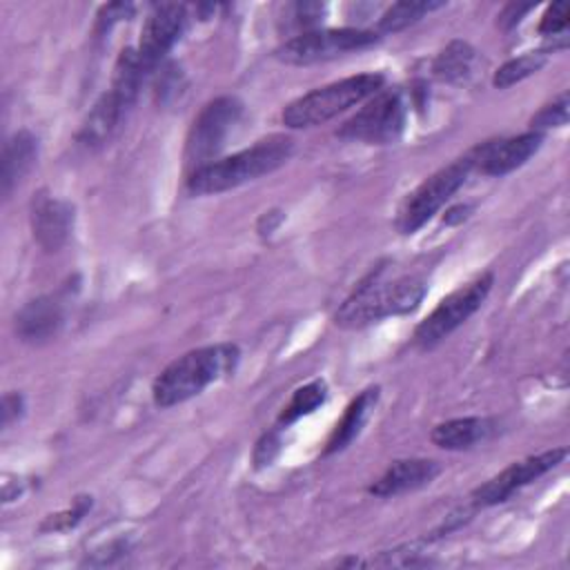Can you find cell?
<instances>
[{"instance_id":"cell-3","label":"cell","mask_w":570,"mask_h":570,"mask_svg":"<svg viewBox=\"0 0 570 570\" xmlns=\"http://www.w3.org/2000/svg\"><path fill=\"white\" fill-rule=\"evenodd\" d=\"M238 347L232 343L191 350L171 361L154 381L151 396L158 407H171L200 394L209 383L234 372Z\"/></svg>"},{"instance_id":"cell-19","label":"cell","mask_w":570,"mask_h":570,"mask_svg":"<svg viewBox=\"0 0 570 570\" xmlns=\"http://www.w3.org/2000/svg\"><path fill=\"white\" fill-rule=\"evenodd\" d=\"M376 401H379V387H367L356 399L350 401L341 421L334 425V430H332V434L325 443V454L341 452L343 448H347L358 436V432L363 430V425H365L370 412L374 410Z\"/></svg>"},{"instance_id":"cell-5","label":"cell","mask_w":570,"mask_h":570,"mask_svg":"<svg viewBox=\"0 0 570 570\" xmlns=\"http://www.w3.org/2000/svg\"><path fill=\"white\" fill-rule=\"evenodd\" d=\"M243 118V102L234 96H220L207 102L194 118L185 145V165L196 171L220 154L234 127Z\"/></svg>"},{"instance_id":"cell-26","label":"cell","mask_w":570,"mask_h":570,"mask_svg":"<svg viewBox=\"0 0 570 570\" xmlns=\"http://www.w3.org/2000/svg\"><path fill=\"white\" fill-rule=\"evenodd\" d=\"M568 27V4L566 2H554L548 7L539 22V33L543 36H557L563 33Z\"/></svg>"},{"instance_id":"cell-13","label":"cell","mask_w":570,"mask_h":570,"mask_svg":"<svg viewBox=\"0 0 570 570\" xmlns=\"http://www.w3.org/2000/svg\"><path fill=\"white\" fill-rule=\"evenodd\" d=\"M73 227V207L67 200L38 191L31 200V232L45 252H58Z\"/></svg>"},{"instance_id":"cell-31","label":"cell","mask_w":570,"mask_h":570,"mask_svg":"<svg viewBox=\"0 0 570 570\" xmlns=\"http://www.w3.org/2000/svg\"><path fill=\"white\" fill-rule=\"evenodd\" d=\"M532 9V4H517V2H512V4H508L501 13H499V24L503 27V29H510V27H514L519 20H521V16L523 13H528Z\"/></svg>"},{"instance_id":"cell-11","label":"cell","mask_w":570,"mask_h":570,"mask_svg":"<svg viewBox=\"0 0 570 570\" xmlns=\"http://www.w3.org/2000/svg\"><path fill=\"white\" fill-rule=\"evenodd\" d=\"M185 20L187 11L183 4L176 2H163L149 11L140 31V42L136 47L138 60L147 73H151L169 53V49L178 42L185 29Z\"/></svg>"},{"instance_id":"cell-4","label":"cell","mask_w":570,"mask_h":570,"mask_svg":"<svg viewBox=\"0 0 570 570\" xmlns=\"http://www.w3.org/2000/svg\"><path fill=\"white\" fill-rule=\"evenodd\" d=\"M385 76L383 73H358L325 87H318L296 100H292L283 109V125L292 129L314 127L332 120L334 116L343 114L345 109L372 98L376 91L383 89Z\"/></svg>"},{"instance_id":"cell-24","label":"cell","mask_w":570,"mask_h":570,"mask_svg":"<svg viewBox=\"0 0 570 570\" xmlns=\"http://www.w3.org/2000/svg\"><path fill=\"white\" fill-rule=\"evenodd\" d=\"M568 107H570V98L568 91L559 94L552 102L543 105L532 118H530V127L532 131H541L548 127H563L568 125Z\"/></svg>"},{"instance_id":"cell-2","label":"cell","mask_w":570,"mask_h":570,"mask_svg":"<svg viewBox=\"0 0 570 570\" xmlns=\"http://www.w3.org/2000/svg\"><path fill=\"white\" fill-rule=\"evenodd\" d=\"M292 149L294 145L287 136L263 138L243 151L227 158H216L209 165L191 171L187 178V189L194 196H209L240 187L285 165Z\"/></svg>"},{"instance_id":"cell-8","label":"cell","mask_w":570,"mask_h":570,"mask_svg":"<svg viewBox=\"0 0 570 570\" xmlns=\"http://www.w3.org/2000/svg\"><path fill=\"white\" fill-rule=\"evenodd\" d=\"M379 40L376 31L341 27V29H314L301 31L294 38L285 40L276 49V58L285 65H314L343 56L354 49H365Z\"/></svg>"},{"instance_id":"cell-27","label":"cell","mask_w":570,"mask_h":570,"mask_svg":"<svg viewBox=\"0 0 570 570\" xmlns=\"http://www.w3.org/2000/svg\"><path fill=\"white\" fill-rule=\"evenodd\" d=\"M134 13V4L131 2H111L105 4L98 13V22H96V31H107L111 24H116L118 20H127Z\"/></svg>"},{"instance_id":"cell-15","label":"cell","mask_w":570,"mask_h":570,"mask_svg":"<svg viewBox=\"0 0 570 570\" xmlns=\"http://www.w3.org/2000/svg\"><path fill=\"white\" fill-rule=\"evenodd\" d=\"M439 472L441 465L434 459H399L370 485V494L387 499L403 492H412L432 483L439 476Z\"/></svg>"},{"instance_id":"cell-6","label":"cell","mask_w":570,"mask_h":570,"mask_svg":"<svg viewBox=\"0 0 570 570\" xmlns=\"http://www.w3.org/2000/svg\"><path fill=\"white\" fill-rule=\"evenodd\" d=\"M472 169V160L465 154L463 158L450 163L448 167L439 169L428 180H423L403 200L396 216V229L401 234H414L419 227H423L454 196V191L463 187Z\"/></svg>"},{"instance_id":"cell-20","label":"cell","mask_w":570,"mask_h":570,"mask_svg":"<svg viewBox=\"0 0 570 570\" xmlns=\"http://www.w3.org/2000/svg\"><path fill=\"white\" fill-rule=\"evenodd\" d=\"M474 65H476V49L465 40H452L436 53L432 62V71L441 82L461 85L474 73Z\"/></svg>"},{"instance_id":"cell-29","label":"cell","mask_w":570,"mask_h":570,"mask_svg":"<svg viewBox=\"0 0 570 570\" xmlns=\"http://www.w3.org/2000/svg\"><path fill=\"white\" fill-rule=\"evenodd\" d=\"M24 410V399L18 392H7L2 396V428H9L22 416Z\"/></svg>"},{"instance_id":"cell-30","label":"cell","mask_w":570,"mask_h":570,"mask_svg":"<svg viewBox=\"0 0 570 570\" xmlns=\"http://www.w3.org/2000/svg\"><path fill=\"white\" fill-rule=\"evenodd\" d=\"M276 450H278V436H276L274 432H272V434H265V436L258 441L256 452H254V461H256V465H265V463H269V461L274 459Z\"/></svg>"},{"instance_id":"cell-16","label":"cell","mask_w":570,"mask_h":570,"mask_svg":"<svg viewBox=\"0 0 570 570\" xmlns=\"http://www.w3.org/2000/svg\"><path fill=\"white\" fill-rule=\"evenodd\" d=\"M134 102L127 96H122L120 91H116L111 87L109 91H105L96 100V105L87 114V118H85V122L80 127L78 140L85 147H100V145H105L111 138V134L118 129L122 116L127 114V109Z\"/></svg>"},{"instance_id":"cell-18","label":"cell","mask_w":570,"mask_h":570,"mask_svg":"<svg viewBox=\"0 0 570 570\" xmlns=\"http://www.w3.org/2000/svg\"><path fill=\"white\" fill-rule=\"evenodd\" d=\"M494 421L481 419V416H463V419H450L439 423L430 439L434 445L443 450H468L474 443L485 441L494 432Z\"/></svg>"},{"instance_id":"cell-22","label":"cell","mask_w":570,"mask_h":570,"mask_svg":"<svg viewBox=\"0 0 570 570\" xmlns=\"http://www.w3.org/2000/svg\"><path fill=\"white\" fill-rule=\"evenodd\" d=\"M327 399V385L325 381L316 379L305 383L303 387L294 390L289 403L283 407L281 416H278V425H289L294 421H298L305 414H312L318 405H323Z\"/></svg>"},{"instance_id":"cell-28","label":"cell","mask_w":570,"mask_h":570,"mask_svg":"<svg viewBox=\"0 0 570 570\" xmlns=\"http://www.w3.org/2000/svg\"><path fill=\"white\" fill-rule=\"evenodd\" d=\"M294 24L296 27H309L316 24L321 20V16L325 13V4L321 2H296L289 7Z\"/></svg>"},{"instance_id":"cell-1","label":"cell","mask_w":570,"mask_h":570,"mask_svg":"<svg viewBox=\"0 0 570 570\" xmlns=\"http://www.w3.org/2000/svg\"><path fill=\"white\" fill-rule=\"evenodd\" d=\"M385 267H376L367 278H363L356 289L343 301L334 314V323L345 330H358L387 316H401L414 312L428 285L419 276H401L394 281H381Z\"/></svg>"},{"instance_id":"cell-7","label":"cell","mask_w":570,"mask_h":570,"mask_svg":"<svg viewBox=\"0 0 570 570\" xmlns=\"http://www.w3.org/2000/svg\"><path fill=\"white\" fill-rule=\"evenodd\" d=\"M494 285V274L485 272L472 283L448 294L414 330V343L423 350L434 347L459 325H463L485 301Z\"/></svg>"},{"instance_id":"cell-32","label":"cell","mask_w":570,"mask_h":570,"mask_svg":"<svg viewBox=\"0 0 570 570\" xmlns=\"http://www.w3.org/2000/svg\"><path fill=\"white\" fill-rule=\"evenodd\" d=\"M468 214H470V207H468V205H456V207H452V209L445 212L443 220H445L448 225H454V223H461L463 218H468Z\"/></svg>"},{"instance_id":"cell-23","label":"cell","mask_w":570,"mask_h":570,"mask_svg":"<svg viewBox=\"0 0 570 570\" xmlns=\"http://www.w3.org/2000/svg\"><path fill=\"white\" fill-rule=\"evenodd\" d=\"M546 60H548L546 51H528L519 58H512L499 67V71L492 78V85L499 89H508V87L521 82L523 78L537 73L546 65Z\"/></svg>"},{"instance_id":"cell-12","label":"cell","mask_w":570,"mask_h":570,"mask_svg":"<svg viewBox=\"0 0 570 570\" xmlns=\"http://www.w3.org/2000/svg\"><path fill=\"white\" fill-rule=\"evenodd\" d=\"M543 142L541 131H525L512 138H499V140H485L483 145H476L472 151H468L472 167L481 169L488 176H505L514 171L517 167L525 165L530 156L539 151Z\"/></svg>"},{"instance_id":"cell-25","label":"cell","mask_w":570,"mask_h":570,"mask_svg":"<svg viewBox=\"0 0 570 570\" xmlns=\"http://www.w3.org/2000/svg\"><path fill=\"white\" fill-rule=\"evenodd\" d=\"M89 508H91V497H76L73 503H71L67 510L47 517L45 523L40 525V530H42V532H62V530H69V528H73L76 523L82 521V517L89 512Z\"/></svg>"},{"instance_id":"cell-17","label":"cell","mask_w":570,"mask_h":570,"mask_svg":"<svg viewBox=\"0 0 570 570\" xmlns=\"http://www.w3.org/2000/svg\"><path fill=\"white\" fill-rule=\"evenodd\" d=\"M38 158V140L31 131H16L2 149V167H0V191L2 198H9L13 187L27 176Z\"/></svg>"},{"instance_id":"cell-21","label":"cell","mask_w":570,"mask_h":570,"mask_svg":"<svg viewBox=\"0 0 570 570\" xmlns=\"http://www.w3.org/2000/svg\"><path fill=\"white\" fill-rule=\"evenodd\" d=\"M445 2H410V0H403V2H394L381 18H379V31L381 33H396V31H403L405 27L419 22L423 16H428L430 11L434 9H441Z\"/></svg>"},{"instance_id":"cell-10","label":"cell","mask_w":570,"mask_h":570,"mask_svg":"<svg viewBox=\"0 0 570 570\" xmlns=\"http://www.w3.org/2000/svg\"><path fill=\"white\" fill-rule=\"evenodd\" d=\"M568 456L566 448H554L534 456H528L523 461H517L512 465H508L505 470H501L497 476H492L490 481H485L483 485H479L472 492V501L476 505H497L501 501H505L508 497H512L517 490H521L523 485L537 481L539 476L548 474L552 468H557L563 459Z\"/></svg>"},{"instance_id":"cell-9","label":"cell","mask_w":570,"mask_h":570,"mask_svg":"<svg viewBox=\"0 0 570 570\" xmlns=\"http://www.w3.org/2000/svg\"><path fill=\"white\" fill-rule=\"evenodd\" d=\"M405 127V102L401 91L381 89L352 118H347L336 136L343 140H361L367 145L394 142Z\"/></svg>"},{"instance_id":"cell-14","label":"cell","mask_w":570,"mask_h":570,"mask_svg":"<svg viewBox=\"0 0 570 570\" xmlns=\"http://www.w3.org/2000/svg\"><path fill=\"white\" fill-rule=\"evenodd\" d=\"M62 323H65V314H62L60 301L53 296H38L16 314L13 327H16V336L22 343L40 345L58 336Z\"/></svg>"}]
</instances>
